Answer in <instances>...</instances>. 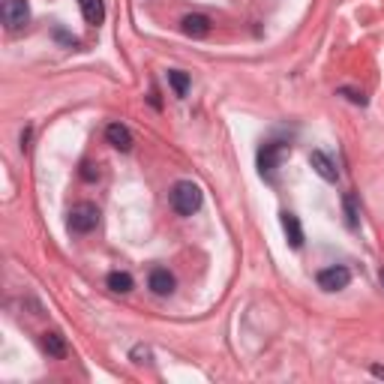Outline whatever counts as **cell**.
<instances>
[{
  "mask_svg": "<svg viewBox=\"0 0 384 384\" xmlns=\"http://www.w3.org/2000/svg\"><path fill=\"white\" fill-rule=\"evenodd\" d=\"M96 223H100V207L91 201H81L76 204V207L69 210V231H76V234H91Z\"/></svg>",
  "mask_w": 384,
  "mask_h": 384,
  "instance_id": "7a4b0ae2",
  "label": "cell"
},
{
  "mask_svg": "<svg viewBox=\"0 0 384 384\" xmlns=\"http://www.w3.org/2000/svg\"><path fill=\"white\" fill-rule=\"evenodd\" d=\"M105 282H109V289H111V291H117V294L133 291V276H129L126 271H111Z\"/></svg>",
  "mask_w": 384,
  "mask_h": 384,
  "instance_id": "4fadbf2b",
  "label": "cell"
},
{
  "mask_svg": "<svg viewBox=\"0 0 384 384\" xmlns=\"http://www.w3.org/2000/svg\"><path fill=\"white\" fill-rule=\"evenodd\" d=\"M78 6H81V15H84L87 24H102V19H105L102 0H78Z\"/></svg>",
  "mask_w": 384,
  "mask_h": 384,
  "instance_id": "7c38bea8",
  "label": "cell"
},
{
  "mask_svg": "<svg viewBox=\"0 0 384 384\" xmlns=\"http://www.w3.org/2000/svg\"><path fill=\"white\" fill-rule=\"evenodd\" d=\"M285 157V144L280 142H267L264 147L258 150V171H261V177H271L276 168H280V162Z\"/></svg>",
  "mask_w": 384,
  "mask_h": 384,
  "instance_id": "277c9868",
  "label": "cell"
},
{
  "mask_svg": "<svg viewBox=\"0 0 384 384\" xmlns=\"http://www.w3.org/2000/svg\"><path fill=\"white\" fill-rule=\"evenodd\" d=\"M171 207L181 216H192L201 210V190L192 181H177L171 186Z\"/></svg>",
  "mask_w": 384,
  "mask_h": 384,
  "instance_id": "6da1fadb",
  "label": "cell"
},
{
  "mask_svg": "<svg viewBox=\"0 0 384 384\" xmlns=\"http://www.w3.org/2000/svg\"><path fill=\"white\" fill-rule=\"evenodd\" d=\"M181 24H183V34L192 36V39H204L210 34V19L207 15H186Z\"/></svg>",
  "mask_w": 384,
  "mask_h": 384,
  "instance_id": "30bf717a",
  "label": "cell"
},
{
  "mask_svg": "<svg viewBox=\"0 0 384 384\" xmlns=\"http://www.w3.org/2000/svg\"><path fill=\"white\" fill-rule=\"evenodd\" d=\"M346 216H348V225L351 228H357V216H361V210H357V201H354V195H346Z\"/></svg>",
  "mask_w": 384,
  "mask_h": 384,
  "instance_id": "9a60e30c",
  "label": "cell"
},
{
  "mask_svg": "<svg viewBox=\"0 0 384 384\" xmlns=\"http://www.w3.org/2000/svg\"><path fill=\"white\" fill-rule=\"evenodd\" d=\"M381 285H384V271H381Z\"/></svg>",
  "mask_w": 384,
  "mask_h": 384,
  "instance_id": "d6986e66",
  "label": "cell"
},
{
  "mask_svg": "<svg viewBox=\"0 0 384 384\" xmlns=\"http://www.w3.org/2000/svg\"><path fill=\"white\" fill-rule=\"evenodd\" d=\"M0 15H3V24L10 30H19L27 24L30 19V10H27V3L24 0H3V6H0Z\"/></svg>",
  "mask_w": 384,
  "mask_h": 384,
  "instance_id": "5b68a950",
  "label": "cell"
},
{
  "mask_svg": "<svg viewBox=\"0 0 384 384\" xmlns=\"http://www.w3.org/2000/svg\"><path fill=\"white\" fill-rule=\"evenodd\" d=\"M372 375H375V379H384V366H372V370H370Z\"/></svg>",
  "mask_w": 384,
  "mask_h": 384,
  "instance_id": "ac0fdd59",
  "label": "cell"
},
{
  "mask_svg": "<svg viewBox=\"0 0 384 384\" xmlns=\"http://www.w3.org/2000/svg\"><path fill=\"white\" fill-rule=\"evenodd\" d=\"M133 361H135V363H147V361H150V348L135 346V348H133Z\"/></svg>",
  "mask_w": 384,
  "mask_h": 384,
  "instance_id": "2e32d148",
  "label": "cell"
},
{
  "mask_svg": "<svg viewBox=\"0 0 384 384\" xmlns=\"http://www.w3.org/2000/svg\"><path fill=\"white\" fill-rule=\"evenodd\" d=\"M168 84L174 87L177 96H186V91H190V76H186V72H181V69H171L168 72Z\"/></svg>",
  "mask_w": 384,
  "mask_h": 384,
  "instance_id": "5bb4252c",
  "label": "cell"
},
{
  "mask_svg": "<svg viewBox=\"0 0 384 384\" xmlns=\"http://www.w3.org/2000/svg\"><path fill=\"white\" fill-rule=\"evenodd\" d=\"M315 280H318V289H324V291H342V289H348V282H351V271L342 264H333V267L318 271Z\"/></svg>",
  "mask_w": 384,
  "mask_h": 384,
  "instance_id": "3957f363",
  "label": "cell"
},
{
  "mask_svg": "<svg viewBox=\"0 0 384 384\" xmlns=\"http://www.w3.org/2000/svg\"><path fill=\"white\" fill-rule=\"evenodd\" d=\"M147 285L153 289V294H159V297H168L171 291H174V276H171L166 267H157V271H150V280Z\"/></svg>",
  "mask_w": 384,
  "mask_h": 384,
  "instance_id": "9c48e42d",
  "label": "cell"
},
{
  "mask_svg": "<svg viewBox=\"0 0 384 384\" xmlns=\"http://www.w3.org/2000/svg\"><path fill=\"white\" fill-rule=\"evenodd\" d=\"M309 166H313L315 174L324 177L328 183H333V181L339 177V171H337V166H333V159H330L324 150H313V153H309Z\"/></svg>",
  "mask_w": 384,
  "mask_h": 384,
  "instance_id": "8992f818",
  "label": "cell"
},
{
  "mask_svg": "<svg viewBox=\"0 0 384 384\" xmlns=\"http://www.w3.org/2000/svg\"><path fill=\"white\" fill-rule=\"evenodd\" d=\"M282 231H285V238H289L291 249L304 247V225H300V219L294 216V214H289V210L282 214Z\"/></svg>",
  "mask_w": 384,
  "mask_h": 384,
  "instance_id": "52a82bcc",
  "label": "cell"
},
{
  "mask_svg": "<svg viewBox=\"0 0 384 384\" xmlns=\"http://www.w3.org/2000/svg\"><path fill=\"white\" fill-rule=\"evenodd\" d=\"M105 138H109L111 147H117V150H133V133L124 126V124H109V129H105Z\"/></svg>",
  "mask_w": 384,
  "mask_h": 384,
  "instance_id": "ba28073f",
  "label": "cell"
},
{
  "mask_svg": "<svg viewBox=\"0 0 384 384\" xmlns=\"http://www.w3.org/2000/svg\"><path fill=\"white\" fill-rule=\"evenodd\" d=\"M339 93H342V96H348V100L354 102V105H366V96H363V93H357V91H351V87H342Z\"/></svg>",
  "mask_w": 384,
  "mask_h": 384,
  "instance_id": "e0dca14e",
  "label": "cell"
},
{
  "mask_svg": "<svg viewBox=\"0 0 384 384\" xmlns=\"http://www.w3.org/2000/svg\"><path fill=\"white\" fill-rule=\"evenodd\" d=\"M43 348H45L52 357H57V361H63V357H67V339H63L57 330L43 333Z\"/></svg>",
  "mask_w": 384,
  "mask_h": 384,
  "instance_id": "8fae6325",
  "label": "cell"
}]
</instances>
